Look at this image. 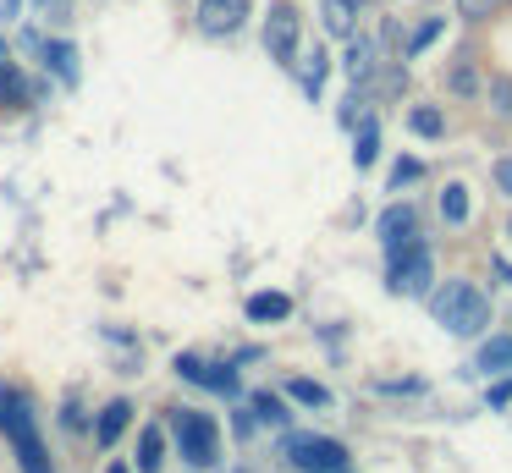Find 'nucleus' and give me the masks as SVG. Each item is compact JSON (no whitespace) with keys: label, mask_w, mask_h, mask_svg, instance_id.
Here are the masks:
<instances>
[{"label":"nucleus","mask_w":512,"mask_h":473,"mask_svg":"<svg viewBox=\"0 0 512 473\" xmlns=\"http://www.w3.org/2000/svg\"><path fill=\"white\" fill-rule=\"evenodd\" d=\"M430 314L435 325H446L452 336H479L490 325V297L479 292L474 281H446L441 292L430 297Z\"/></svg>","instance_id":"1"},{"label":"nucleus","mask_w":512,"mask_h":473,"mask_svg":"<svg viewBox=\"0 0 512 473\" xmlns=\"http://www.w3.org/2000/svg\"><path fill=\"white\" fill-rule=\"evenodd\" d=\"M0 435L17 446V462H23V473H50V457H45V446H39L34 413H28V402H23L17 391H0Z\"/></svg>","instance_id":"2"},{"label":"nucleus","mask_w":512,"mask_h":473,"mask_svg":"<svg viewBox=\"0 0 512 473\" xmlns=\"http://www.w3.org/2000/svg\"><path fill=\"white\" fill-rule=\"evenodd\" d=\"M386 286L397 297H419L430 286V248L424 242H408V248L386 253Z\"/></svg>","instance_id":"3"},{"label":"nucleus","mask_w":512,"mask_h":473,"mask_svg":"<svg viewBox=\"0 0 512 473\" xmlns=\"http://www.w3.org/2000/svg\"><path fill=\"white\" fill-rule=\"evenodd\" d=\"M177 446H182V462L210 468L215 451H221V429H215V418L210 413H177Z\"/></svg>","instance_id":"4"},{"label":"nucleus","mask_w":512,"mask_h":473,"mask_svg":"<svg viewBox=\"0 0 512 473\" xmlns=\"http://www.w3.org/2000/svg\"><path fill=\"white\" fill-rule=\"evenodd\" d=\"M281 457H287L292 468L314 473V468H336V462H347V446L342 440H325V435H287L281 440Z\"/></svg>","instance_id":"5"},{"label":"nucleus","mask_w":512,"mask_h":473,"mask_svg":"<svg viewBox=\"0 0 512 473\" xmlns=\"http://www.w3.org/2000/svg\"><path fill=\"white\" fill-rule=\"evenodd\" d=\"M265 50H270V61H281V66L298 61V6H292V0H276V6H270Z\"/></svg>","instance_id":"6"},{"label":"nucleus","mask_w":512,"mask_h":473,"mask_svg":"<svg viewBox=\"0 0 512 473\" xmlns=\"http://www.w3.org/2000/svg\"><path fill=\"white\" fill-rule=\"evenodd\" d=\"M177 374H182V380H193V385H204V391L237 396V374H232V363H204V358H193V352H182V358H177Z\"/></svg>","instance_id":"7"},{"label":"nucleus","mask_w":512,"mask_h":473,"mask_svg":"<svg viewBox=\"0 0 512 473\" xmlns=\"http://www.w3.org/2000/svg\"><path fill=\"white\" fill-rule=\"evenodd\" d=\"M375 231H380V248L397 253V248H408V242H419V215H413L408 204H391V209H380Z\"/></svg>","instance_id":"8"},{"label":"nucleus","mask_w":512,"mask_h":473,"mask_svg":"<svg viewBox=\"0 0 512 473\" xmlns=\"http://www.w3.org/2000/svg\"><path fill=\"white\" fill-rule=\"evenodd\" d=\"M248 17V0H199V28L210 33V39H226V33H237Z\"/></svg>","instance_id":"9"},{"label":"nucleus","mask_w":512,"mask_h":473,"mask_svg":"<svg viewBox=\"0 0 512 473\" xmlns=\"http://www.w3.org/2000/svg\"><path fill=\"white\" fill-rule=\"evenodd\" d=\"M375 39H358V33H353V44H347V61H342V72L347 77H353V88H364L369 83V77H375Z\"/></svg>","instance_id":"10"},{"label":"nucleus","mask_w":512,"mask_h":473,"mask_svg":"<svg viewBox=\"0 0 512 473\" xmlns=\"http://www.w3.org/2000/svg\"><path fill=\"white\" fill-rule=\"evenodd\" d=\"M474 369L479 374H512V336H490L485 347L474 352Z\"/></svg>","instance_id":"11"},{"label":"nucleus","mask_w":512,"mask_h":473,"mask_svg":"<svg viewBox=\"0 0 512 473\" xmlns=\"http://www.w3.org/2000/svg\"><path fill=\"white\" fill-rule=\"evenodd\" d=\"M320 22H325V33H336V39H353L358 6L353 0H320Z\"/></svg>","instance_id":"12"},{"label":"nucleus","mask_w":512,"mask_h":473,"mask_svg":"<svg viewBox=\"0 0 512 473\" xmlns=\"http://www.w3.org/2000/svg\"><path fill=\"white\" fill-rule=\"evenodd\" d=\"M127 424H133V402H111L100 413V424H94V440H100V446H116Z\"/></svg>","instance_id":"13"},{"label":"nucleus","mask_w":512,"mask_h":473,"mask_svg":"<svg viewBox=\"0 0 512 473\" xmlns=\"http://www.w3.org/2000/svg\"><path fill=\"white\" fill-rule=\"evenodd\" d=\"M287 314H292L287 292H254L248 297V319H254V325H270V319H287Z\"/></svg>","instance_id":"14"},{"label":"nucleus","mask_w":512,"mask_h":473,"mask_svg":"<svg viewBox=\"0 0 512 473\" xmlns=\"http://www.w3.org/2000/svg\"><path fill=\"white\" fill-rule=\"evenodd\" d=\"M45 61H50V72H56L67 88L78 83V50H72L67 39H50V44H45Z\"/></svg>","instance_id":"15"},{"label":"nucleus","mask_w":512,"mask_h":473,"mask_svg":"<svg viewBox=\"0 0 512 473\" xmlns=\"http://www.w3.org/2000/svg\"><path fill=\"white\" fill-rule=\"evenodd\" d=\"M160 462H166V435L149 424L144 435H138V473H160Z\"/></svg>","instance_id":"16"},{"label":"nucleus","mask_w":512,"mask_h":473,"mask_svg":"<svg viewBox=\"0 0 512 473\" xmlns=\"http://www.w3.org/2000/svg\"><path fill=\"white\" fill-rule=\"evenodd\" d=\"M325 66H331V55H325V50H309V55L298 61V77H303V94H309V99H320V88H325Z\"/></svg>","instance_id":"17"},{"label":"nucleus","mask_w":512,"mask_h":473,"mask_svg":"<svg viewBox=\"0 0 512 473\" xmlns=\"http://www.w3.org/2000/svg\"><path fill=\"white\" fill-rule=\"evenodd\" d=\"M375 154H380V121L364 116V121H358V149H353V160L369 171V165H375Z\"/></svg>","instance_id":"18"},{"label":"nucleus","mask_w":512,"mask_h":473,"mask_svg":"<svg viewBox=\"0 0 512 473\" xmlns=\"http://www.w3.org/2000/svg\"><path fill=\"white\" fill-rule=\"evenodd\" d=\"M408 127L419 132V138H441V132H446V116H441L435 105H413V110H408Z\"/></svg>","instance_id":"19"},{"label":"nucleus","mask_w":512,"mask_h":473,"mask_svg":"<svg viewBox=\"0 0 512 473\" xmlns=\"http://www.w3.org/2000/svg\"><path fill=\"white\" fill-rule=\"evenodd\" d=\"M441 220H446V226H463V220H468V187L463 182H452L441 193Z\"/></svg>","instance_id":"20"},{"label":"nucleus","mask_w":512,"mask_h":473,"mask_svg":"<svg viewBox=\"0 0 512 473\" xmlns=\"http://www.w3.org/2000/svg\"><path fill=\"white\" fill-rule=\"evenodd\" d=\"M248 407H254V418H265V424H287V402H281V396H270V391H254V402H248Z\"/></svg>","instance_id":"21"},{"label":"nucleus","mask_w":512,"mask_h":473,"mask_svg":"<svg viewBox=\"0 0 512 473\" xmlns=\"http://www.w3.org/2000/svg\"><path fill=\"white\" fill-rule=\"evenodd\" d=\"M287 396H292V402H303V407H325V402H331V391H325L320 380H292Z\"/></svg>","instance_id":"22"},{"label":"nucleus","mask_w":512,"mask_h":473,"mask_svg":"<svg viewBox=\"0 0 512 473\" xmlns=\"http://www.w3.org/2000/svg\"><path fill=\"white\" fill-rule=\"evenodd\" d=\"M435 39H441V17H424L419 28H413V39H408V55H424Z\"/></svg>","instance_id":"23"},{"label":"nucleus","mask_w":512,"mask_h":473,"mask_svg":"<svg viewBox=\"0 0 512 473\" xmlns=\"http://www.w3.org/2000/svg\"><path fill=\"white\" fill-rule=\"evenodd\" d=\"M0 94L12 99V105H28V99H34V88H28L23 77H17L12 66H6V72H0Z\"/></svg>","instance_id":"24"},{"label":"nucleus","mask_w":512,"mask_h":473,"mask_svg":"<svg viewBox=\"0 0 512 473\" xmlns=\"http://www.w3.org/2000/svg\"><path fill=\"white\" fill-rule=\"evenodd\" d=\"M496 6H501V0H457V11H463L468 22H485L490 11H496Z\"/></svg>","instance_id":"25"},{"label":"nucleus","mask_w":512,"mask_h":473,"mask_svg":"<svg viewBox=\"0 0 512 473\" xmlns=\"http://www.w3.org/2000/svg\"><path fill=\"white\" fill-rule=\"evenodd\" d=\"M452 88H457V94H474L479 72H474V66H452Z\"/></svg>","instance_id":"26"},{"label":"nucleus","mask_w":512,"mask_h":473,"mask_svg":"<svg viewBox=\"0 0 512 473\" xmlns=\"http://www.w3.org/2000/svg\"><path fill=\"white\" fill-rule=\"evenodd\" d=\"M512 402V374H496V385H490V407H507Z\"/></svg>","instance_id":"27"},{"label":"nucleus","mask_w":512,"mask_h":473,"mask_svg":"<svg viewBox=\"0 0 512 473\" xmlns=\"http://www.w3.org/2000/svg\"><path fill=\"white\" fill-rule=\"evenodd\" d=\"M490 99H496V110H501V116L512 110V83H507V77H496V83H490Z\"/></svg>","instance_id":"28"},{"label":"nucleus","mask_w":512,"mask_h":473,"mask_svg":"<svg viewBox=\"0 0 512 473\" xmlns=\"http://www.w3.org/2000/svg\"><path fill=\"white\" fill-rule=\"evenodd\" d=\"M413 176H424V165H419V160H397V171H391V187L413 182Z\"/></svg>","instance_id":"29"},{"label":"nucleus","mask_w":512,"mask_h":473,"mask_svg":"<svg viewBox=\"0 0 512 473\" xmlns=\"http://www.w3.org/2000/svg\"><path fill=\"white\" fill-rule=\"evenodd\" d=\"M375 391H386V396H402V391H424V380H380Z\"/></svg>","instance_id":"30"},{"label":"nucleus","mask_w":512,"mask_h":473,"mask_svg":"<svg viewBox=\"0 0 512 473\" xmlns=\"http://www.w3.org/2000/svg\"><path fill=\"white\" fill-rule=\"evenodd\" d=\"M496 187L512 198V154H507V160H496Z\"/></svg>","instance_id":"31"},{"label":"nucleus","mask_w":512,"mask_h":473,"mask_svg":"<svg viewBox=\"0 0 512 473\" xmlns=\"http://www.w3.org/2000/svg\"><path fill=\"white\" fill-rule=\"evenodd\" d=\"M17 6H23V0H0V17H17Z\"/></svg>","instance_id":"32"},{"label":"nucleus","mask_w":512,"mask_h":473,"mask_svg":"<svg viewBox=\"0 0 512 473\" xmlns=\"http://www.w3.org/2000/svg\"><path fill=\"white\" fill-rule=\"evenodd\" d=\"M496 275H501V281L512 286V264H507V259H496Z\"/></svg>","instance_id":"33"},{"label":"nucleus","mask_w":512,"mask_h":473,"mask_svg":"<svg viewBox=\"0 0 512 473\" xmlns=\"http://www.w3.org/2000/svg\"><path fill=\"white\" fill-rule=\"evenodd\" d=\"M6 66H12V50H6V39H0V72H6Z\"/></svg>","instance_id":"34"},{"label":"nucleus","mask_w":512,"mask_h":473,"mask_svg":"<svg viewBox=\"0 0 512 473\" xmlns=\"http://www.w3.org/2000/svg\"><path fill=\"white\" fill-rule=\"evenodd\" d=\"M314 473H347V462H336V468H314Z\"/></svg>","instance_id":"35"},{"label":"nucleus","mask_w":512,"mask_h":473,"mask_svg":"<svg viewBox=\"0 0 512 473\" xmlns=\"http://www.w3.org/2000/svg\"><path fill=\"white\" fill-rule=\"evenodd\" d=\"M111 473H133V468H127V462H116V468H111Z\"/></svg>","instance_id":"36"},{"label":"nucleus","mask_w":512,"mask_h":473,"mask_svg":"<svg viewBox=\"0 0 512 473\" xmlns=\"http://www.w3.org/2000/svg\"><path fill=\"white\" fill-rule=\"evenodd\" d=\"M353 6H364V0H353Z\"/></svg>","instance_id":"37"},{"label":"nucleus","mask_w":512,"mask_h":473,"mask_svg":"<svg viewBox=\"0 0 512 473\" xmlns=\"http://www.w3.org/2000/svg\"><path fill=\"white\" fill-rule=\"evenodd\" d=\"M507 237H512V226H507Z\"/></svg>","instance_id":"38"}]
</instances>
